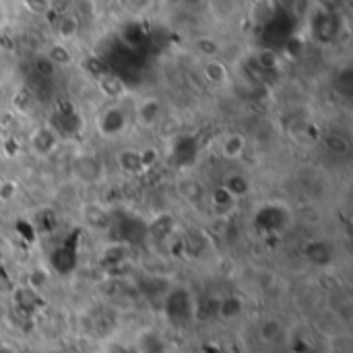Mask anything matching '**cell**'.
I'll use <instances>...</instances> for the list:
<instances>
[{
	"instance_id": "obj_1",
	"label": "cell",
	"mask_w": 353,
	"mask_h": 353,
	"mask_svg": "<svg viewBox=\"0 0 353 353\" xmlns=\"http://www.w3.org/2000/svg\"><path fill=\"white\" fill-rule=\"evenodd\" d=\"M95 128L103 139H118L126 132L128 128V114L124 112L122 105L110 103L105 105L97 118H95Z\"/></svg>"
},
{
	"instance_id": "obj_2",
	"label": "cell",
	"mask_w": 353,
	"mask_h": 353,
	"mask_svg": "<svg viewBox=\"0 0 353 353\" xmlns=\"http://www.w3.org/2000/svg\"><path fill=\"white\" fill-rule=\"evenodd\" d=\"M72 174L77 176V180L85 184H95L103 178V163L95 155H79L72 161Z\"/></svg>"
},
{
	"instance_id": "obj_3",
	"label": "cell",
	"mask_w": 353,
	"mask_h": 353,
	"mask_svg": "<svg viewBox=\"0 0 353 353\" xmlns=\"http://www.w3.org/2000/svg\"><path fill=\"white\" fill-rule=\"evenodd\" d=\"M116 163H118V170L128 178H134L139 174H143L147 170V165H149L145 153L139 151V149H132V147H126V149L118 151L116 153Z\"/></svg>"
},
{
	"instance_id": "obj_4",
	"label": "cell",
	"mask_w": 353,
	"mask_h": 353,
	"mask_svg": "<svg viewBox=\"0 0 353 353\" xmlns=\"http://www.w3.org/2000/svg\"><path fill=\"white\" fill-rule=\"evenodd\" d=\"M163 116V105L157 97H145L134 108V120L143 128H153Z\"/></svg>"
},
{
	"instance_id": "obj_5",
	"label": "cell",
	"mask_w": 353,
	"mask_h": 353,
	"mask_svg": "<svg viewBox=\"0 0 353 353\" xmlns=\"http://www.w3.org/2000/svg\"><path fill=\"white\" fill-rule=\"evenodd\" d=\"M248 149V139L242 132H230L219 141V155L228 161H238Z\"/></svg>"
},
{
	"instance_id": "obj_6",
	"label": "cell",
	"mask_w": 353,
	"mask_h": 353,
	"mask_svg": "<svg viewBox=\"0 0 353 353\" xmlns=\"http://www.w3.org/2000/svg\"><path fill=\"white\" fill-rule=\"evenodd\" d=\"M203 77L213 87H225L230 83V68L217 56H211L203 62Z\"/></svg>"
},
{
	"instance_id": "obj_7",
	"label": "cell",
	"mask_w": 353,
	"mask_h": 353,
	"mask_svg": "<svg viewBox=\"0 0 353 353\" xmlns=\"http://www.w3.org/2000/svg\"><path fill=\"white\" fill-rule=\"evenodd\" d=\"M285 337V325L279 319H265L259 327V339L267 345H277Z\"/></svg>"
},
{
	"instance_id": "obj_8",
	"label": "cell",
	"mask_w": 353,
	"mask_h": 353,
	"mask_svg": "<svg viewBox=\"0 0 353 353\" xmlns=\"http://www.w3.org/2000/svg\"><path fill=\"white\" fill-rule=\"evenodd\" d=\"M35 151L39 153H52L56 147H58V134L50 128V126H41L39 130L33 132V139H31Z\"/></svg>"
},
{
	"instance_id": "obj_9",
	"label": "cell",
	"mask_w": 353,
	"mask_h": 353,
	"mask_svg": "<svg viewBox=\"0 0 353 353\" xmlns=\"http://www.w3.org/2000/svg\"><path fill=\"white\" fill-rule=\"evenodd\" d=\"M223 188L238 201V199H242V196H246L250 192V180L244 174H232L228 178V182L223 184Z\"/></svg>"
},
{
	"instance_id": "obj_10",
	"label": "cell",
	"mask_w": 353,
	"mask_h": 353,
	"mask_svg": "<svg viewBox=\"0 0 353 353\" xmlns=\"http://www.w3.org/2000/svg\"><path fill=\"white\" fill-rule=\"evenodd\" d=\"M242 308H244V304H242L240 298H236V296L223 298L219 302V316L223 321H234V319H238L242 314Z\"/></svg>"
},
{
	"instance_id": "obj_11",
	"label": "cell",
	"mask_w": 353,
	"mask_h": 353,
	"mask_svg": "<svg viewBox=\"0 0 353 353\" xmlns=\"http://www.w3.org/2000/svg\"><path fill=\"white\" fill-rule=\"evenodd\" d=\"M99 85H101L103 95L110 97V99H120L126 93V87H124V83L118 77H103Z\"/></svg>"
},
{
	"instance_id": "obj_12",
	"label": "cell",
	"mask_w": 353,
	"mask_h": 353,
	"mask_svg": "<svg viewBox=\"0 0 353 353\" xmlns=\"http://www.w3.org/2000/svg\"><path fill=\"white\" fill-rule=\"evenodd\" d=\"M325 147L331 151V153H335V155H347L350 153V141L345 139V137H341V134H329L327 139H325Z\"/></svg>"
},
{
	"instance_id": "obj_13",
	"label": "cell",
	"mask_w": 353,
	"mask_h": 353,
	"mask_svg": "<svg viewBox=\"0 0 353 353\" xmlns=\"http://www.w3.org/2000/svg\"><path fill=\"white\" fill-rule=\"evenodd\" d=\"M83 217H85V221H87L89 225L99 228V225L105 221L108 213H105V209L99 207V205H87V207L83 209Z\"/></svg>"
},
{
	"instance_id": "obj_14",
	"label": "cell",
	"mask_w": 353,
	"mask_h": 353,
	"mask_svg": "<svg viewBox=\"0 0 353 353\" xmlns=\"http://www.w3.org/2000/svg\"><path fill=\"white\" fill-rule=\"evenodd\" d=\"M70 60H72V56L66 50V46H62V43H56L48 54V62H52L56 66H66V64H70Z\"/></svg>"
},
{
	"instance_id": "obj_15",
	"label": "cell",
	"mask_w": 353,
	"mask_h": 353,
	"mask_svg": "<svg viewBox=\"0 0 353 353\" xmlns=\"http://www.w3.org/2000/svg\"><path fill=\"white\" fill-rule=\"evenodd\" d=\"M17 194H19V184L14 180L0 182V201L2 203H10L12 199H17Z\"/></svg>"
},
{
	"instance_id": "obj_16",
	"label": "cell",
	"mask_w": 353,
	"mask_h": 353,
	"mask_svg": "<svg viewBox=\"0 0 353 353\" xmlns=\"http://www.w3.org/2000/svg\"><path fill=\"white\" fill-rule=\"evenodd\" d=\"M0 353H19V352H17V347H14V345H10V343H2V345H0Z\"/></svg>"
},
{
	"instance_id": "obj_17",
	"label": "cell",
	"mask_w": 353,
	"mask_h": 353,
	"mask_svg": "<svg viewBox=\"0 0 353 353\" xmlns=\"http://www.w3.org/2000/svg\"><path fill=\"white\" fill-rule=\"evenodd\" d=\"M265 353H273V352H265Z\"/></svg>"
}]
</instances>
